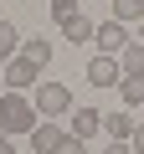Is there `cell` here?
Instances as JSON below:
<instances>
[{
    "instance_id": "obj_1",
    "label": "cell",
    "mask_w": 144,
    "mask_h": 154,
    "mask_svg": "<svg viewBox=\"0 0 144 154\" xmlns=\"http://www.w3.org/2000/svg\"><path fill=\"white\" fill-rule=\"evenodd\" d=\"M36 123H41L36 103H26L21 93H5V98H0V128H5V134H31Z\"/></svg>"
},
{
    "instance_id": "obj_2",
    "label": "cell",
    "mask_w": 144,
    "mask_h": 154,
    "mask_svg": "<svg viewBox=\"0 0 144 154\" xmlns=\"http://www.w3.org/2000/svg\"><path fill=\"white\" fill-rule=\"evenodd\" d=\"M36 113L41 118H67L72 113V93L62 82H36Z\"/></svg>"
},
{
    "instance_id": "obj_3",
    "label": "cell",
    "mask_w": 144,
    "mask_h": 154,
    "mask_svg": "<svg viewBox=\"0 0 144 154\" xmlns=\"http://www.w3.org/2000/svg\"><path fill=\"white\" fill-rule=\"evenodd\" d=\"M88 82H93V88H118V82H124L118 57H103V51H98V57L88 62Z\"/></svg>"
},
{
    "instance_id": "obj_4",
    "label": "cell",
    "mask_w": 144,
    "mask_h": 154,
    "mask_svg": "<svg viewBox=\"0 0 144 154\" xmlns=\"http://www.w3.org/2000/svg\"><path fill=\"white\" fill-rule=\"evenodd\" d=\"M36 72H41L36 62H26V57H11V62H5V72H0V77H5V88H11V93H26V88L36 82Z\"/></svg>"
},
{
    "instance_id": "obj_5",
    "label": "cell",
    "mask_w": 144,
    "mask_h": 154,
    "mask_svg": "<svg viewBox=\"0 0 144 154\" xmlns=\"http://www.w3.org/2000/svg\"><path fill=\"white\" fill-rule=\"evenodd\" d=\"M93 41H98V51H103V57H118V51L129 46V31H124V21H113V16H108V21L98 26V36H93Z\"/></svg>"
},
{
    "instance_id": "obj_6",
    "label": "cell",
    "mask_w": 144,
    "mask_h": 154,
    "mask_svg": "<svg viewBox=\"0 0 144 154\" xmlns=\"http://www.w3.org/2000/svg\"><path fill=\"white\" fill-rule=\"evenodd\" d=\"M62 139H67V128H57V123H46V118L31 128V149H36V154H57Z\"/></svg>"
},
{
    "instance_id": "obj_7",
    "label": "cell",
    "mask_w": 144,
    "mask_h": 154,
    "mask_svg": "<svg viewBox=\"0 0 144 154\" xmlns=\"http://www.w3.org/2000/svg\"><path fill=\"white\" fill-rule=\"evenodd\" d=\"M62 36H67L72 46H83V41H93V36H98V26H93L83 11H77V16H67V21H62Z\"/></svg>"
},
{
    "instance_id": "obj_8",
    "label": "cell",
    "mask_w": 144,
    "mask_h": 154,
    "mask_svg": "<svg viewBox=\"0 0 144 154\" xmlns=\"http://www.w3.org/2000/svg\"><path fill=\"white\" fill-rule=\"evenodd\" d=\"M98 128H103V113H98V108H77V113H72V128H67V134H77V139H93Z\"/></svg>"
},
{
    "instance_id": "obj_9",
    "label": "cell",
    "mask_w": 144,
    "mask_h": 154,
    "mask_svg": "<svg viewBox=\"0 0 144 154\" xmlns=\"http://www.w3.org/2000/svg\"><path fill=\"white\" fill-rule=\"evenodd\" d=\"M21 57L36 62V67H46V62H52V41H46V36H26V41H21Z\"/></svg>"
},
{
    "instance_id": "obj_10",
    "label": "cell",
    "mask_w": 144,
    "mask_h": 154,
    "mask_svg": "<svg viewBox=\"0 0 144 154\" xmlns=\"http://www.w3.org/2000/svg\"><path fill=\"white\" fill-rule=\"evenodd\" d=\"M134 128H139V123H134L129 113H103V134H108V139H134Z\"/></svg>"
},
{
    "instance_id": "obj_11",
    "label": "cell",
    "mask_w": 144,
    "mask_h": 154,
    "mask_svg": "<svg viewBox=\"0 0 144 154\" xmlns=\"http://www.w3.org/2000/svg\"><path fill=\"white\" fill-rule=\"evenodd\" d=\"M118 67H124V77H144V46L129 41V46L118 51Z\"/></svg>"
},
{
    "instance_id": "obj_12",
    "label": "cell",
    "mask_w": 144,
    "mask_h": 154,
    "mask_svg": "<svg viewBox=\"0 0 144 154\" xmlns=\"http://www.w3.org/2000/svg\"><path fill=\"white\" fill-rule=\"evenodd\" d=\"M113 21H124V26L144 21V0H113Z\"/></svg>"
},
{
    "instance_id": "obj_13",
    "label": "cell",
    "mask_w": 144,
    "mask_h": 154,
    "mask_svg": "<svg viewBox=\"0 0 144 154\" xmlns=\"http://www.w3.org/2000/svg\"><path fill=\"white\" fill-rule=\"evenodd\" d=\"M118 98H124V108H139L144 103V77H124V82H118Z\"/></svg>"
},
{
    "instance_id": "obj_14",
    "label": "cell",
    "mask_w": 144,
    "mask_h": 154,
    "mask_svg": "<svg viewBox=\"0 0 144 154\" xmlns=\"http://www.w3.org/2000/svg\"><path fill=\"white\" fill-rule=\"evenodd\" d=\"M21 41H26V36H21L11 21H0V57H5V62H11V51H21Z\"/></svg>"
},
{
    "instance_id": "obj_15",
    "label": "cell",
    "mask_w": 144,
    "mask_h": 154,
    "mask_svg": "<svg viewBox=\"0 0 144 154\" xmlns=\"http://www.w3.org/2000/svg\"><path fill=\"white\" fill-rule=\"evenodd\" d=\"M77 11H83V0H52V21H57V26H62L67 16H77Z\"/></svg>"
},
{
    "instance_id": "obj_16",
    "label": "cell",
    "mask_w": 144,
    "mask_h": 154,
    "mask_svg": "<svg viewBox=\"0 0 144 154\" xmlns=\"http://www.w3.org/2000/svg\"><path fill=\"white\" fill-rule=\"evenodd\" d=\"M57 154H88V139H77V134H67V139L57 144Z\"/></svg>"
},
{
    "instance_id": "obj_17",
    "label": "cell",
    "mask_w": 144,
    "mask_h": 154,
    "mask_svg": "<svg viewBox=\"0 0 144 154\" xmlns=\"http://www.w3.org/2000/svg\"><path fill=\"white\" fill-rule=\"evenodd\" d=\"M103 154H134V144H129V139H113V144H108Z\"/></svg>"
},
{
    "instance_id": "obj_18",
    "label": "cell",
    "mask_w": 144,
    "mask_h": 154,
    "mask_svg": "<svg viewBox=\"0 0 144 154\" xmlns=\"http://www.w3.org/2000/svg\"><path fill=\"white\" fill-rule=\"evenodd\" d=\"M129 144H134V154H144V123L134 128V139H129Z\"/></svg>"
},
{
    "instance_id": "obj_19",
    "label": "cell",
    "mask_w": 144,
    "mask_h": 154,
    "mask_svg": "<svg viewBox=\"0 0 144 154\" xmlns=\"http://www.w3.org/2000/svg\"><path fill=\"white\" fill-rule=\"evenodd\" d=\"M0 154H16V149H11V134H5V139H0Z\"/></svg>"
},
{
    "instance_id": "obj_20",
    "label": "cell",
    "mask_w": 144,
    "mask_h": 154,
    "mask_svg": "<svg viewBox=\"0 0 144 154\" xmlns=\"http://www.w3.org/2000/svg\"><path fill=\"white\" fill-rule=\"evenodd\" d=\"M139 46H144V21H139Z\"/></svg>"
},
{
    "instance_id": "obj_21",
    "label": "cell",
    "mask_w": 144,
    "mask_h": 154,
    "mask_svg": "<svg viewBox=\"0 0 144 154\" xmlns=\"http://www.w3.org/2000/svg\"><path fill=\"white\" fill-rule=\"evenodd\" d=\"M0 72H5V57H0Z\"/></svg>"
},
{
    "instance_id": "obj_22",
    "label": "cell",
    "mask_w": 144,
    "mask_h": 154,
    "mask_svg": "<svg viewBox=\"0 0 144 154\" xmlns=\"http://www.w3.org/2000/svg\"><path fill=\"white\" fill-rule=\"evenodd\" d=\"M0 139H5V128H0Z\"/></svg>"
}]
</instances>
